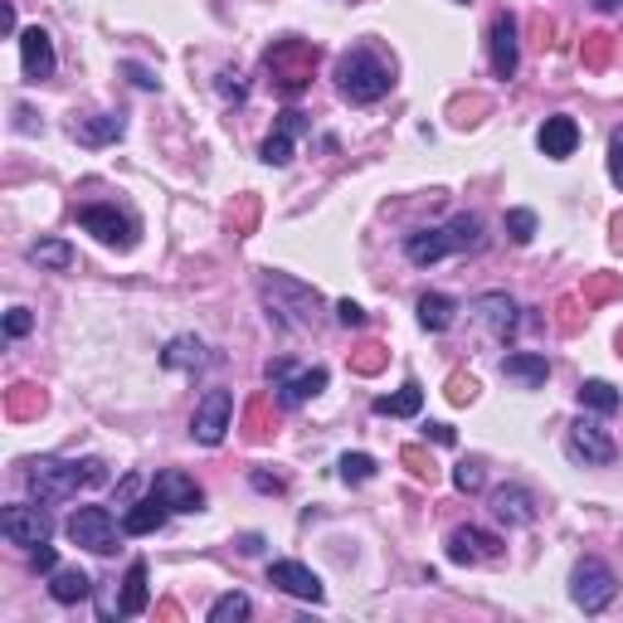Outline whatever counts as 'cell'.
Masks as SVG:
<instances>
[{
  "instance_id": "obj_14",
  "label": "cell",
  "mask_w": 623,
  "mask_h": 623,
  "mask_svg": "<svg viewBox=\"0 0 623 623\" xmlns=\"http://www.w3.org/2000/svg\"><path fill=\"white\" fill-rule=\"evenodd\" d=\"M497 555H502V541L487 536V531H478V526H458V531H448V560H458V565H478V560H497Z\"/></svg>"
},
{
  "instance_id": "obj_6",
  "label": "cell",
  "mask_w": 623,
  "mask_h": 623,
  "mask_svg": "<svg viewBox=\"0 0 623 623\" xmlns=\"http://www.w3.org/2000/svg\"><path fill=\"white\" fill-rule=\"evenodd\" d=\"M69 541L93 555H112L118 550V521H112L108 507H78L69 516Z\"/></svg>"
},
{
  "instance_id": "obj_22",
  "label": "cell",
  "mask_w": 623,
  "mask_h": 623,
  "mask_svg": "<svg viewBox=\"0 0 623 623\" xmlns=\"http://www.w3.org/2000/svg\"><path fill=\"white\" fill-rule=\"evenodd\" d=\"M146 604H152V589H146V560H132L127 575H122V599H118V609H122L127 619H137V614H146Z\"/></svg>"
},
{
  "instance_id": "obj_1",
  "label": "cell",
  "mask_w": 623,
  "mask_h": 623,
  "mask_svg": "<svg viewBox=\"0 0 623 623\" xmlns=\"http://www.w3.org/2000/svg\"><path fill=\"white\" fill-rule=\"evenodd\" d=\"M30 492L40 497L44 507L54 502H69L78 497V487H103L108 482V463L103 458H84V463H69V458H35L25 472Z\"/></svg>"
},
{
  "instance_id": "obj_28",
  "label": "cell",
  "mask_w": 623,
  "mask_h": 623,
  "mask_svg": "<svg viewBox=\"0 0 623 623\" xmlns=\"http://www.w3.org/2000/svg\"><path fill=\"white\" fill-rule=\"evenodd\" d=\"M419 410H424V390H419L414 380L404 385L400 394H380L376 400V414H394V419H414Z\"/></svg>"
},
{
  "instance_id": "obj_35",
  "label": "cell",
  "mask_w": 623,
  "mask_h": 623,
  "mask_svg": "<svg viewBox=\"0 0 623 623\" xmlns=\"http://www.w3.org/2000/svg\"><path fill=\"white\" fill-rule=\"evenodd\" d=\"M30 326H35V316H30L25 308H10V316H5V336H10V342L30 336Z\"/></svg>"
},
{
  "instance_id": "obj_9",
  "label": "cell",
  "mask_w": 623,
  "mask_h": 623,
  "mask_svg": "<svg viewBox=\"0 0 623 623\" xmlns=\"http://www.w3.org/2000/svg\"><path fill=\"white\" fill-rule=\"evenodd\" d=\"M78 224H84L88 234H98L108 248H132V244H137L132 220H127V214H118L112 205H84V210H78Z\"/></svg>"
},
{
  "instance_id": "obj_3",
  "label": "cell",
  "mask_w": 623,
  "mask_h": 623,
  "mask_svg": "<svg viewBox=\"0 0 623 623\" xmlns=\"http://www.w3.org/2000/svg\"><path fill=\"white\" fill-rule=\"evenodd\" d=\"M390 84H394V69L376 49H366V44H356V49H346L342 59H336V93H342L346 103H356V108L380 103V98L390 93Z\"/></svg>"
},
{
  "instance_id": "obj_13",
  "label": "cell",
  "mask_w": 623,
  "mask_h": 623,
  "mask_svg": "<svg viewBox=\"0 0 623 623\" xmlns=\"http://www.w3.org/2000/svg\"><path fill=\"white\" fill-rule=\"evenodd\" d=\"M487 54H492V69H497V78H516L521 49H516V20L507 15V10L492 20V30H487Z\"/></svg>"
},
{
  "instance_id": "obj_45",
  "label": "cell",
  "mask_w": 623,
  "mask_h": 623,
  "mask_svg": "<svg viewBox=\"0 0 623 623\" xmlns=\"http://www.w3.org/2000/svg\"><path fill=\"white\" fill-rule=\"evenodd\" d=\"M463 5H468V0H463Z\"/></svg>"
},
{
  "instance_id": "obj_12",
  "label": "cell",
  "mask_w": 623,
  "mask_h": 623,
  "mask_svg": "<svg viewBox=\"0 0 623 623\" xmlns=\"http://www.w3.org/2000/svg\"><path fill=\"white\" fill-rule=\"evenodd\" d=\"M472 316H478V322L487 326V332H492V342H507V336L516 332V302L507 298V292H482V298H472V308H468Z\"/></svg>"
},
{
  "instance_id": "obj_18",
  "label": "cell",
  "mask_w": 623,
  "mask_h": 623,
  "mask_svg": "<svg viewBox=\"0 0 623 623\" xmlns=\"http://www.w3.org/2000/svg\"><path fill=\"white\" fill-rule=\"evenodd\" d=\"M302 132H308V122H302V112H282V118H278V127H274V137L264 142V152H258V156H264L268 166H288V162H292V142H298Z\"/></svg>"
},
{
  "instance_id": "obj_17",
  "label": "cell",
  "mask_w": 623,
  "mask_h": 623,
  "mask_svg": "<svg viewBox=\"0 0 623 623\" xmlns=\"http://www.w3.org/2000/svg\"><path fill=\"white\" fill-rule=\"evenodd\" d=\"M274 390H278V404H282V410H298V404H308L312 394H322V390H326V370H322V366H312V370H298V376L288 370V376H282Z\"/></svg>"
},
{
  "instance_id": "obj_30",
  "label": "cell",
  "mask_w": 623,
  "mask_h": 623,
  "mask_svg": "<svg viewBox=\"0 0 623 623\" xmlns=\"http://www.w3.org/2000/svg\"><path fill=\"white\" fill-rule=\"evenodd\" d=\"M248 594H240V589H234V594H220L210 604V623H240V619H248Z\"/></svg>"
},
{
  "instance_id": "obj_25",
  "label": "cell",
  "mask_w": 623,
  "mask_h": 623,
  "mask_svg": "<svg viewBox=\"0 0 623 623\" xmlns=\"http://www.w3.org/2000/svg\"><path fill=\"white\" fill-rule=\"evenodd\" d=\"M162 360L171 370H205L210 356H205V342H196V336H176V342L162 351Z\"/></svg>"
},
{
  "instance_id": "obj_19",
  "label": "cell",
  "mask_w": 623,
  "mask_h": 623,
  "mask_svg": "<svg viewBox=\"0 0 623 623\" xmlns=\"http://www.w3.org/2000/svg\"><path fill=\"white\" fill-rule=\"evenodd\" d=\"M166 512H171V507L152 492V497H142V502H132L127 512H122V531H127V536H152V531L166 526Z\"/></svg>"
},
{
  "instance_id": "obj_44",
  "label": "cell",
  "mask_w": 623,
  "mask_h": 623,
  "mask_svg": "<svg viewBox=\"0 0 623 623\" xmlns=\"http://www.w3.org/2000/svg\"><path fill=\"white\" fill-rule=\"evenodd\" d=\"M599 10H623V0H594Z\"/></svg>"
},
{
  "instance_id": "obj_21",
  "label": "cell",
  "mask_w": 623,
  "mask_h": 623,
  "mask_svg": "<svg viewBox=\"0 0 623 623\" xmlns=\"http://www.w3.org/2000/svg\"><path fill=\"white\" fill-rule=\"evenodd\" d=\"M502 376H507V380H521L526 390H536V385L550 380V360L536 356V351H516V356L502 360Z\"/></svg>"
},
{
  "instance_id": "obj_7",
  "label": "cell",
  "mask_w": 623,
  "mask_h": 623,
  "mask_svg": "<svg viewBox=\"0 0 623 623\" xmlns=\"http://www.w3.org/2000/svg\"><path fill=\"white\" fill-rule=\"evenodd\" d=\"M0 536L10 541V546H44V541L54 536V521L49 512H44V502L40 507H25V502H15V507H5L0 512Z\"/></svg>"
},
{
  "instance_id": "obj_26",
  "label": "cell",
  "mask_w": 623,
  "mask_h": 623,
  "mask_svg": "<svg viewBox=\"0 0 623 623\" xmlns=\"http://www.w3.org/2000/svg\"><path fill=\"white\" fill-rule=\"evenodd\" d=\"M49 594L59 599V604H84V599L93 594V580H88L84 570H54L49 575Z\"/></svg>"
},
{
  "instance_id": "obj_20",
  "label": "cell",
  "mask_w": 623,
  "mask_h": 623,
  "mask_svg": "<svg viewBox=\"0 0 623 623\" xmlns=\"http://www.w3.org/2000/svg\"><path fill=\"white\" fill-rule=\"evenodd\" d=\"M575 146H580V122L546 118V127H541V152H546L550 162H565V156H575Z\"/></svg>"
},
{
  "instance_id": "obj_39",
  "label": "cell",
  "mask_w": 623,
  "mask_h": 623,
  "mask_svg": "<svg viewBox=\"0 0 623 623\" xmlns=\"http://www.w3.org/2000/svg\"><path fill=\"white\" fill-rule=\"evenodd\" d=\"M424 434H429V438H434V444H444V448L453 444V438H458V434H453V429H448V424H429V429H424Z\"/></svg>"
},
{
  "instance_id": "obj_5",
  "label": "cell",
  "mask_w": 623,
  "mask_h": 623,
  "mask_svg": "<svg viewBox=\"0 0 623 623\" xmlns=\"http://www.w3.org/2000/svg\"><path fill=\"white\" fill-rule=\"evenodd\" d=\"M565 453H570L575 463H585V468H609V463L619 458L614 438L604 434L599 419H575L570 434H565Z\"/></svg>"
},
{
  "instance_id": "obj_41",
  "label": "cell",
  "mask_w": 623,
  "mask_h": 623,
  "mask_svg": "<svg viewBox=\"0 0 623 623\" xmlns=\"http://www.w3.org/2000/svg\"><path fill=\"white\" fill-rule=\"evenodd\" d=\"M254 487H264V492H282V478H268V472H254Z\"/></svg>"
},
{
  "instance_id": "obj_43",
  "label": "cell",
  "mask_w": 623,
  "mask_h": 623,
  "mask_svg": "<svg viewBox=\"0 0 623 623\" xmlns=\"http://www.w3.org/2000/svg\"><path fill=\"white\" fill-rule=\"evenodd\" d=\"M614 248H623V214L614 220Z\"/></svg>"
},
{
  "instance_id": "obj_32",
  "label": "cell",
  "mask_w": 623,
  "mask_h": 623,
  "mask_svg": "<svg viewBox=\"0 0 623 623\" xmlns=\"http://www.w3.org/2000/svg\"><path fill=\"white\" fill-rule=\"evenodd\" d=\"M507 234H512V244H531L536 240V214L531 210H507Z\"/></svg>"
},
{
  "instance_id": "obj_15",
  "label": "cell",
  "mask_w": 623,
  "mask_h": 623,
  "mask_svg": "<svg viewBox=\"0 0 623 623\" xmlns=\"http://www.w3.org/2000/svg\"><path fill=\"white\" fill-rule=\"evenodd\" d=\"M152 492L162 497L171 512H200V507H205V492H200V487L190 482L186 472H176V468L156 472V478H152Z\"/></svg>"
},
{
  "instance_id": "obj_11",
  "label": "cell",
  "mask_w": 623,
  "mask_h": 623,
  "mask_svg": "<svg viewBox=\"0 0 623 623\" xmlns=\"http://www.w3.org/2000/svg\"><path fill=\"white\" fill-rule=\"evenodd\" d=\"M54 40L44 35L40 25L20 30V69H25V84H44V78H54Z\"/></svg>"
},
{
  "instance_id": "obj_16",
  "label": "cell",
  "mask_w": 623,
  "mask_h": 623,
  "mask_svg": "<svg viewBox=\"0 0 623 623\" xmlns=\"http://www.w3.org/2000/svg\"><path fill=\"white\" fill-rule=\"evenodd\" d=\"M492 516L507 521V526H531L536 521V497L526 492V487H497L492 492Z\"/></svg>"
},
{
  "instance_id": "obj_4",
  "label": "cell",
  "mask_w": 623,
  "mask_h": 623,
  "mask_svg": "<svg viewBox=\"0 0 623 623\" xmlns=\"http://www.w3.org/2000/svg\"><path fill=\"white\" fill-rule=\"evenodd\" d=\"M614 594H619V580H614V570H609L599 555L575 560V570H570V599L585 609V614H604V609L614 604Z\"/></svg>"
},
{
  "instance_id": "obj_24",
  "label": "cell",
  "mask_w": 623,
  "mask_h": 623,
  "mask_svg": "<svg viewBox=\"0 0 623 623\" xmlns=\"http://www.w3.org/2000/svg\"><path fill=\"white\" fill-rule=\"evenodd\" d=\"M122 132H127V122H122L118 112H103V118H88V122H74V137L88 142V146H108V142H118Z\"/></svg>"
},
{
  "instance_id": "obj_8",
  "label": "cell",
  "mask_w": 623,
  "mask_h": 623,
  "mask_svg": "<svg viewBox=\"0 0 623 623\" xmlns=\"http://www.w3.org/2000/svg\"><path fill=\"white\" fill-rule=\"evenodd\" d=\"M230 419H234V394L230 390H205V400L196 404V419H190V434H196V444L220 448L224 434H230Z\"/></svg>"
},
{
  "instance_id": "obj_23",
  "label": "cell",
  "mask_w": 623,
  "mask_h": 623,
  "mask_svg": "<svg viewBox=\"0 0 623 623\" xmlns=\"http://www.w3.org/2000/svg\"><path fill=\"white\" fill-rule=\"evenodd\" d=\"M453 316H458V302L444 298V292H424V298H419V326H424V332H448Z\"/></svg>"
},
{
  "instance_id": "obj_2",
  "label": "cell",
  "mask_w": 623,
  "mask_h": 623,
  "mask_svg": "<svg viewBox=\"0 0 623 623\" xmlns=\"http://www.w3.org/2000/svg\"><path fill=\"white\" fill-rule=\"evenodd\" d=\"M482 244H487V234H482L478 214H453V220L438 224V230L410 234V240H404V258H410L414 268H429L448 254H478Z\"/></svg>"
},
{
  "instance_id": "obj_40",
  "label": "cell",
  "mask_w": 623,
  "mask_h": 623,
  "mask_svg": "<svg viewBox=\"0 0 623 623\" xmlns=\"http://www.w3.org/2000/svg\"><path fill=\"white\" fill-rule=\"evenodd\" d=\"M127 74H132V84H137V88H156V78H152V74H146V69H142V64H127Z\"/></svg>"
},
{
  "instance_id": "obj_27",
  "label": "cell",
  "mask_w": 623,
  "mask_h": 623,
  "mask_svg": "<svg viewBox=\"0 0 623 623\" xmlns=\"http://www.w3.org/2000/svg\"><path fill=\"white\" fill-rule=\"evenodd\" d=\"M30 264L54 268V274H69V268L78 264V254L64 240H40V244H30Z\"/></svg>"
},
{
  "instance_id": "obj_42",
  "label": "cell",
  "mask_w": 623,
  "mask_h": 623,
  "mask_svg": "<svg viewBox=\"0 0 623 623\" xmlns=\"http://www.w3.org/2000/svg\"><path fill=\"white\" fill-rule=\"evenodd\" d=\"M240 550H244V555H258V550H264V536H244Z\"/></svg>"
},
{
  "instance_id": "obj_34",
  "label": "cell",
  "mask_w": 623,
  "mask_h": 623,
  "mask_svg": "<svg viewBox=\"0 0 623 623\" xmlns=\"http://www.w3.org/2000/svg\"><path fill=\"white\" fill-rule=\"evenodd\" d=\"M609 176H614V186L623 190V127L609 132Z\"/></svg>"
},
{
  "instance_id": "obj_38",
  "label": "cell",
  "mask_w": 623,
  "mask_h": 623,
  "mask_svg": "<svg viewBox=\"0 0 623 623\" xmlns=\"http://www.w3.org/2000/svg\"><path fill=\"white\" fill-rule=\"evenodd\" d=\"M336 322H342V326H366V312L346 298V302H336Z\"/></svg>"
},
{
  "instance_id": "obj_10",
  "label": "cell",
  "mask_w": 623,
  "mask_h": 623,
  "mask_svg": "<svg viewBox=\"0 0 623 623\" xmlns=\"http://www.w3.org/2000/svg\"><path fill=\"white\" fill-rule=\"evenodd\" d=\"M268 585H278L282 594H292V599H308V604H322L326 599V585L316 580V570H308L302 560H274L268 565Z\"/></svg>"
},
{
  "instance_id": "obj_29",
  "label": "cell",
  "mask_w": 623,
  "mask_h": 623,
  "mask_svg": "<svg viewBox=\"0 0 623 623\" xmlns=\"http://www.w3.org/2000/svg\"><path fill=\"white\" fill-rule=\"evenodd\" d=\"M580 404L585 410H594V414H614L619 410V390L609 380H585L580 385Z\"/></svg>"
},
{
  "instance_id": "obj_31",
  "label": "cell",
  "mask_w": 623,
  "mask_h": 623,
  "mask_svg": "<svg viewBox=\"0 0 623 623\" xmlns=\"http://www.w3.org/2000/svg\"><path fill=\"white\" fill-rule=\"evenodd\" d=\"M342 478L346 482H370V478H376V458H370V453H346V458H342Z\"/></svg>"
},
{
  "instance_id": "obj_37",
  "label": "cell",
  "mask_w": 623,
  "mask_h": 623,
  "mask_svg": "<svg viewBox=\"0 0 623 623\" xmlns=\"http://www.w3.org/2000/svg\"><path fill=\"white\" fill-rule=\"evenodd\" d=\"M472 394H478V385H472V380H463V376L448 380V400L453 404H472Z\"/></svg>"
},
{
  "instance_id": "obj_33",
  "label": "cell",
  "mask_w": 623,
  "mask_h": 623,
  "mask_svg": "<svg viewBox=\"0 0 623 623\" xmlns=\"http://www.w3.org/2000/svg\"><path fill=\"white\" fill-rule=\"evenodd\" d=\"M453 482H458V492H482V468L478 463H458V468H453Z\"/></svg>"
},
{
  "instance_id": "obj_36",
  "label": "cell",
  "mask_w": 623,
  "mask_h": 623,
  "mask_svg": "<svg viewBox=\"0 0 623 623\" xmlns=\"http://www.w3.org/2000/svg\"><path fill=\"white\" fill-rule=\"evenodd\" d=\"M30 565H35L40 575H54V570H59V555H54V546H49V541H44V546L30 550Z\"/></svg>"
}]
</instances>
